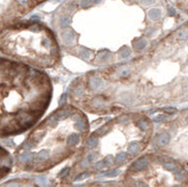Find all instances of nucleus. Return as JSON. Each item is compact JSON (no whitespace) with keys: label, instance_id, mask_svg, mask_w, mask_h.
I'll return each instance as SVG.
<instances>
[{"label":"nucleus","instance_id":"nucleus-8","mask_svg":"<svg viewBox=\"0 0 188 187\" xmlns=\"http://www.w3.org/2000/svg\"><path fill=\"white\" fill-rule=\"evenodd\" d=\"M175 1H176V3H178L179 6L188 10V0H175Z\"/></svg>","mask_w":188,"mask_h":187},{"label":"nucleus","instance_id":"nucleus-11","mask_svg":"<svg viewBox=\"0 0 188 187\" xmlns=\"http://www.w3.org/2000/svg\"><path fill=\"white\" fill-rule=\"evenodd\" d=\"M173 187H182V186H180V185H175V186H173Z\"/></svg>","mask_w":188,"mask_h":187},{"label":"nucleus","instance_id":"nucleus-10","mask_svg":"<svg viewBox=\"0 0 188 187\" xmlns=\"http://www.w3.org/2000/svg\"><path fill=\"white\" fill-rule=\"evenodd\" d=\"M185 121H186V123H187V124H188V115H187V116H186V117H185Z\"/></svg>","mask_w":188,"mask_h":187},{"label":"nucleus","instance_id":"nucleus-3","mask_svg":"<svg viewBox=\"0 0 188 187\" xmlns=\"http://www.w3.org/2000/svg\"><path fill=\"white\" fill-rule=\"evenodd\" d=\"M46 0H0V34Z\"/></svg>","mask_w":188,"mask_h":187},{"label":"nucleus","instance_id":"nucleus-1","mask_svg":"<svg viewBox=\"0 0 188 187\" xmlns=\"http://www.w3.org/2000/svg\"><path fill=\"white\" fill-rule=\"evenodd\" d=\"M50 96L51 85L44 73L18 60L0 57V137L30 128Z\"/></svg>","mask_w":188,"mask_h":187},{"label":"nucleus","instance_id":"nucleus-2","mask_svg":"<svg viewBox=\"0 0 188 187\" xmlns=\"http://www.w3.org/2000/svg\"><path fill=\"white\" fill-rule=\"evenodd\" d=\"M57 42L50 30L37 23H20L0 34V52L8 58L34 65L55 60Z\"/></svg>","mask_w":188,"mask_h":187},{"label":"nucleus","instance_id":"nucleus-6","mask_svg":"<svg viewBox=\"0 0 188 187\" xmlns=\"http://www.w3.org/2000/svg\"><path fill=\"white\" fill-rule=\"evenodd\" d=\"M169 134H167V132H163V134H161L159 137H158V144H159L160 146H163V145H167V144L169 143Z\"/></svg>","mask_w":188,"mask_h":187},{"label":"nucleus","instance_id":"nucleus-7","mask_svg":"<svg viewBox=\"0 0 188 187\" xmlns=\"http://www.w3.org/2000/svg\"><path fill=\"white\" fill-rule=\"evenodd\" d=\"M163 168L167 171H172V172H176V171H178V166L176 165V163H174V162H172V161L165 162V163L163 164Z\"/></svg>","mask_w":188,"mask_h":187},{"label":"nucleus","instance_id":"nucleus-5","mask_svg":"<svg viewBox=\"0 0 188 187\" xmlns=\"http://www.w3.org/2000/svg\"><path fill=\"white\" fill-rule=\"evenodd\" d=\"M148 165V158L147 157H142V158L138 159L134 163L131 165V171L132 172H140L146 168Z\"/></svg>","mask_w":188,"mask_h":187},{"label":"nucleus","instance_id":"nucleus-4","mask_svg":"<svg viewBox=\"0 0 188 187\" xmlns=\"http://www.w3.org/2000/svg\"><path fill=\"white\" fill-rule=\"evenodd\" d=\"M13 166V158L4 148L0 146V180L10 173Z\"/></svg>","mask_w":188,"mask_h":187},{"label":"nucleus","instance_id":"nucleus-9","mask_svg":"<svg viewBox=\"0 0 188 187\" xmlns=\"http://www.w3.org/2000/svg\"><path fill=\"white\" fill-rule=\"evenodd\" d=\"M163 111L169 113V114H175V113L177 112V110L175 109V108H164V109H163Z\"/></svg>","mask_w":188,"mask_h":187}]
</instances>
